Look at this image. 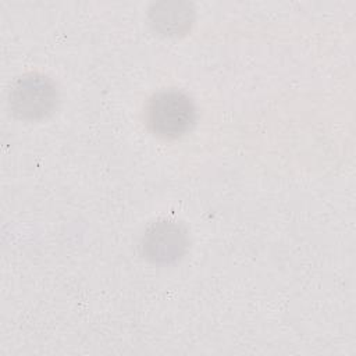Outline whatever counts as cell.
<instances>
[{"label":"cell","instance_id":"2","mask_svg":"<svg viewBox=\"0 0 356 356\" xmlns=\"http://www.w3.org/2000/svg\"><path fill=\"white\" fill-rule=\"evenodd\" d=\"M54 83L39 74L19 78L10 92L13 113L24 120H40L49 115L57 104Z\"/></svg>","mask_w":356,"mask_h":356},{"label":"cell","instance_id":"4","mask_svg":"<svg viewBox=\"0 0 356 356\" xmlns=\"http://www.w3.org/2000/svg\"><path fill=\"white\" fill-rule=\"evenodd\" d=\"M193 11L189 4L178 1H163L150 10V21L164 35H181L191 28Z\"/></svg>","mask_w":356,"mask_h":356},{"label":"cell","instance_id":"1","mask_svg":"<svg viewBox=\"0 0 356 356\" xmlns=\"http://www.w3.org/2000/svg\"><path fill=\"white\" fill-rule=\"evenodd\" d=\"M146 120L154 135L165 139L179 138L191 129L195 121V106L179 90H161L149 100Z\"/></svg>","mask_w":356,"mask_h":356},{"label":"cell","instance_id":"3","mask_svg":"<svg viewBox=\"0 0 356 356\" xmlns=\"http://www.w3.org/2000/svg\"><path fill=\"white\" fill-rule=\"evenodd\" d=\"M186 246L185 229L179 224L165 220L152 224L142 238L145 257L159 264L177 261L185 253Z\"/></svg>","mask_w":356,"mask_h":356}]
</instances>
